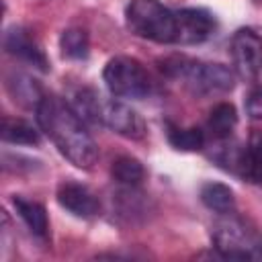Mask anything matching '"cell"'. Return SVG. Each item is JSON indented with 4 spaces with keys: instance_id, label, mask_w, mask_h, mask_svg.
I'll use <instances>...</instances> for the list:
<instances>
[{
    "instance_id": "obj_16",
    "label": "cell",
    "mask_w": 262,
    "mask_h": 262,
    "mask_svg": "<svg viewBox=\"0 0 262 262\" xmlns=\"http://www.w3.org/2000/svg\"><path fill=\"white\" fill-rule=\"evenodd\" d=\"M6 88L14 96V100H18L20 104H27V106H35V108L41 102V98L45 96L41 92V88L35 84V80H31L25 74H12L6 80Z\"/></svg>"
},
{
    "instance_id": "obj_15",
    "label": "cell",
    "mask_w": 262,
    "mask_h": 262,
    "mask_svg": "<svg viewBox=\"0 0 262 262\" xmlns=\"http://www.w3.org/2000/svg\"><path fill=\"white\" fill-rule=\"evenodd\" d=\"M0 137L2 141L14 143V145H37L39 143V133L33 129V125L27 123L25 119H14V117L2 119Z\"/></svg>"
},
{
    "instance_id": "obj_1",
    "label": "cell",
    "mask_w": 262,
    "mask_h": 262,
    "mask_svg": "<svg viewBox=\"0 0 262 262\" xmlns=\"http://www.w3.org/2000/svg\"><path fill=\"white\" fill-rule=\"evenodd\" d=\"M41 131L53 141L57 151L76 168H92L98 158V145L92 139L80 115L59 96H43L35 108Z\"/></svg>"
},
{
    "instance_id": "obj_10",
    "label": "cell",
    "mask_w": 262,
    "mask_h": 262,
    "mask_svg": "<svg viewBox=\"0 0 262 262\" xmlns=\"http://www.w3.org/2000/svg\"><path fill=\"white\" fill-rule=\"evenodd\" d=\"M4 47H6L8 53L20 57L23 61L33 63L35 68H39V70H43V72L49 70V61H47L43 49L39 47V43H37L25 29L14 27V29L6 31V35H4Z\"/></svg>"
},
{
    "instance_id": "obj_11",
    "label": "cell",
    "mask_w": 262,
    "mask_h": 262,
    "mask_svg": "<svg viewBox=\"0 0 262 262\" xmlns=\"http://www.w3.org/2000/svg\"><path fill=\"white\" fill-rule=\"evenodd\" d=\"M237 176L248 182L262 184V131H254L248 143L242 147Z\"/></svg>"
},
{
    "instance_id": "obj_8",
    "label": "cell",
    "mask_w": 262,
    "mask_h": 262,
    "mask_svg": "<svg viewBox=\"0 0 262 262\" xmlns=\"http://www.w3.org/2000/svg\"><path fill=\"white\" fill-rule=\"evenodd\" d=\"M215 31V18L205 8L176 10V43L194 45L207 41Z\"/></svg>"
},
{
    "instance_id": "obj_18",
    "label": "cell",
    "mask_w": 262,
    "mask_h": 262,
    "mask_svg": "<svg viewBox=\"0 0 262 262\" xmlns=\"http://www.w3.org/2000/svg\"><path fill=\"white\" fill-rule=\"evenodd\" d=\"M111 174H113V180H117L119 184L123 186H137L141 184V180L145 178V170L141 166L139 160L131 158V156H121L113 162L111 166Z\"/></svg>"
},
{
    "instance_id": "obj_2",
    "label": "cell",
    "mask_w": 262,
    "mask_h": 262,
    "mask_svg": "<svg viewBox=\"0 0 262 262\" xmlns=\"http://www.w3.org/2000/svg\"><path fill=\"white\" fill-rule=\"evenodd\" d=\"M213 244L223 258L229 260H262V233L248 219L223 213L211 231Z\"/></svg>"
},
{
    "instance_id": "obj_6",
    "label": "cell",
    "mask_w": 262,
    "mask_h": 262,
    "mask_svg": "<svg viewBox=\"0 0 262 262\" xmlns=\"http://www.w3.org/2000/svg\"><path fill=\"white\" fill-rule=\"evenodd\" d=\"M229 51L235 74L246 82H254L262 70V37L252 29H239L231 37Z\"/></svg>"
},
{
    "instance_id": "obj_13",
    "label": "cell",
    "mask_w": 262,
    "mask_h": 262,
    "mask_svg": "<svg viewBox=\"0 0 262 262\" xmlns=\"http://www.w3.org/2000/svg\"><path fill=\"white\" fill-rule=\"evenodd\" d=\"M235 125H237V111L231 102H219L217 106H213L207 121V129L213 135V139H229Z\"/></svg>"
},
{
    "instance_id": "obj_3",
    "label": "cell",
    "mask_w": 262,
    "mask_h": 262,
    "mask_svg": "<svg viewBox=\"0 0 262 262\" xmlns=\"http://www.w3.org/2000/svg\"><path fill=\"white\" fill-rule=\"evenodd\" d=\"M127 27L154 43H176V12L158 0H131L125 12Z\"/></svg>"
},
{
    "instance_id": "obj_5",
    "label": "cell",
    "mask_w": 262,
    "mask_h": 262,
    "mask_svg": "<svg viewBox=\"0 0 262 262\" xmlns=\"http://www.w3.org/2000/svg\"><path fill=\"white\" fill-rule=\"evenodd\" d=\"M102 78L111 94L119 98H143L151 88L145 68L129 55L111 57L104 66Z\"/></svg>"
},
{
    "instance_id": "obj_14",
    "label": "cell",
    "mask_w": 262,
    "mask_h": 262,
    "mask_svg": "<svg viewBox=\"0 0 262 262\" xmlns=\"http://www.w3.org/2000/svg\"><path fill=\"white\" fill-rule=\"evenodd\" d=\"M201 201L207 209L223 215V213H231L235 209V196L233 190L227 184L221 182H207L201 188Z\"/></svg>"
},
{
    "instance_id": "obj_20",
    "label": "cell",
    "mask_w": 262,
    "mask_h": 262,
    "mask_svg": "<svg viewBox=\"0 0 262 262\" xmlns=\"http://www.w3.org/2000/svg\"><path fill=\"white\" fill-rule=\"evenodd\" d=\"M172 147L180 151H196L203 149L205 145V131L199 127H188V129H172L168 135Z\"/></svg>"
},
{
    "instance_id": "obj_19",
    "label": "cell",
    "mask_w": 262,
    "mask_h": 262,
    "mask_svg": "<svg viewBox=\"0 0 262 262\" xmlns=\"http://www.w3.org/2000/svg\"><path fill=\"white\" fill-rule=\"evenodd\" d=\"M59 47H61V53L63 57H70V59H84L88 55V33L84 29H78V27H72V29H66L59 37Z\"/></svg>"
},
{
    "instance_id": "obj_12",
    "label": "cell",
    "mask_w": 262,
    "mask_h": 262,
    "mask_svg": "<svg viewBox=\"0 0 262 262\" xmlns=\"http://www.w3.org/2000/svg\"><path fill=\"white\" fill-rule=\"evenodd\" d=\"M12 205H14L16 213L20 215V219L27 223V227L35 235H39V237L47 235L49 221H47V213H45L43 205H39L35 201H29L25 196H12Z\"/></svg>"
},
{
    "instance_id": "obj_7",
    "label": "cell",
    "mask_w": 262,
    "mask_h": 262,
    "mask_svg": "<svg viewBox=\"0 0 262 262\" xmlns=\"http://www.w3.org/2000/svg\"><path fill=\"white\" fill-rule=\"evenodd\" d=\"M100 123L108 127L111 131L129 137V139H141L145 135L143 119L125 102L121 100H102L100 106Z\"/></svg>"
},
{
    "instance_id": "obj_9",
    "label": "cell",
    "mask_w": 262,
    "mask_h": 262,
    "mask_svg": "<svg viewBox=\"0 0 262 262\" xmlns=\"http://www.w3.org/2000/svg\"><path fill=\"white\" fill-rule=\"evenodd\" d=\"M57 203L76 217H94L100 211L98 196L80 182H61L57 186Z\"/></svg>"
},
{
    "instance_id": "obj_4",
    "label": "cell",
    "mask_w": 262,
    "mask_h": 262,
    "mask_svg": "<svg viewBox=\"0 0 262 262\" xmlns=\"http://www.w3.org/2000/svg\"><path fill=\"white\" fill-rule=\"evenodd\" d=\"M174 66H166V70L174 76H180L186 88L196 96H215L225 94L233 88L235 76L223 63H201L190 59H174Z\"/></svg>"
},
{
    "instance_id": "obj_21",
    "label": "cell",
    "mask_w": 262,
    "mask_h": 262,
    "mask_svg": "<svg viewBox=\"0 0 262 262\" xmlns=\"http://www.w3.org/2000/svg\"><path fill=\"white\" fill-rule=\"evenodd\" d=\"M246 113L254 121H262V86L254 88L246 98Z\"/></svg>"
},
{
    "instance_id": "obj_17",
    "label": "cell",
    "mask_w": 262,
    "mask_h": 262,
    "mask_svg": "<svg viewBox=\"0 0 262 262\" xmlns=\"http://www.w3.org/2000/svg\"><path fill=\"white\" fill-rule=\"evenodd\" d=\"M100 106H102L100 96L90 88H82L74 94L72 108L80 115V119L86 125H102L100 123Z\"/></svg>"
}]
</instances>
